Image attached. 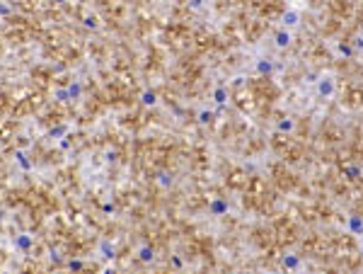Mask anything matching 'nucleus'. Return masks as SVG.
I'll return each instance as SVG.
<instances>
[{
    "label": "nucleus",
    "mask_w": 363,
    "mask_h": 274,
    "mask_svg": "<svg viewBox=\"0 0 363 274\" xmlns=\"http://www.w3.org/2000/svg\"><path fill=\"white\" fill-rule=\"evenodd\" d=\"M320 92H322L324 97H329V95L334 92V80H332L329 75H327V78H322V80H320Z\"/></svg>",
    "instance_id": "obj_1"
},
{
    "label": "nucleus",
    "mask_w": 363,
    "mask_h": 274,
    "mask_svg": "<svg viewBox=\"0 0 363 274\" xmlns=\"http://www.w3.org/2000/svg\"><path fill=\"white\" fill-rule=\"evenodd\" d=\"M288 41H290V34H288V32H281V34L276 36V44H278V46H286Z\"/></svg>",
    "instance_id": "obj_2"
},
{
    "label": "nucleus",
    "mask_w": 363,
    "mask_h": 274,
    "mask_svg": "<svg viewBox=\"0 0 363 274\" xmlns=\"http://www.w3.org/2000/svg\"><path fill=\"white\" fill-rule=\"evenodd\" d=\"M283 22H286V24H290V27H293V24H298V15H295V12L286 15V17H283Z\"/></svg>",
    "instance_id": "obj_3"
}]
</instances>
